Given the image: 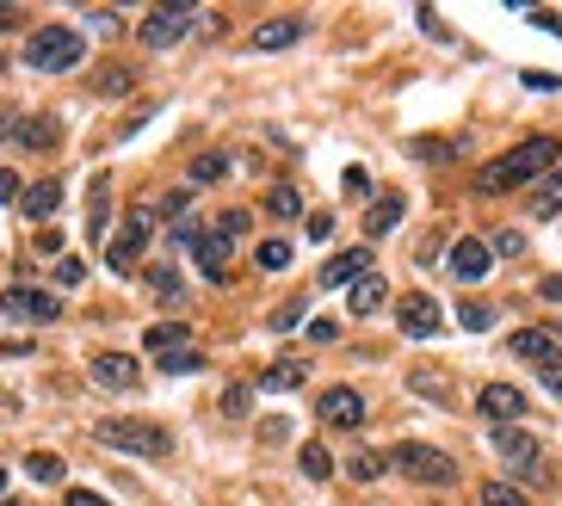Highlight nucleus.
Masks as SVG:
<instances>
[{
	"mask_svg": "<svg viewBox=\"0 0 562 506\" xmlns=\"http://www.w3.org/2000/svg\"><path fill=\"white\" fill-rule=\"evenodd\" d=\"M266 210H272V217H303V198H297L291 186H272L266 192Z\"/></svg>",
	"mask_w": 562,
	"mask_h": 506,
	"instance_id": "473e14b6",
	"label": "nucleus"
},
{
	"mask_svg": "<svg viewBox=\"0 0 562 506\" xmlns=\"http://www.w3.org/2000/svg\"><path fill=\"white\" fill-rule=\"evenodd\" d=\"M93 383L99 390H136V358H124V353H93Z\"/></svg>",
	"mask_w": 562,
	"mask_h": 506,
	"instance_id": "2eb2a0df",
	"label": "nucleus"
},
{
	"mask_svg": "<svg viewBox=\"0 0 562 506\" xmlns=\"http://www.w3.org/2000/svg\"><path fill=\"white\" fill-rule=\"evenodd\" d=\"M384 469H389V457H384V451H365V445H359V451L347 457V476H352V482H377Z\"/></svg>",
	"mask_w": 562,
	"mask_h": 506,
	"instance_id": "a878e982",
	"label": "nucleus"
},
{
	"mask_svg": "<svg viewBox=\"0 0 562 506\" xmlns=\"http://www.w3.org/2000/svg\"><path fill=\"white\" fill-rule=\"evenodd\" d=\"M0 501H7V464H0Z\"/></svg>",
	"mask_w": 562,
	"mask_h": 506,
	"instance_id": "5fc2aeb1",
	"label": "nucleus"
},
{
	"mask_svg": "<svg viewBox=\"0 0 562 506\" xmlns=\"http://www.w3.org/2000/svg\"><path fill=\"white\" fill-rule=\"evenodd\" d=\"M476 408H483V420H495V427H520L525 390H513V383H488V390H476Z\"/></svg>",
	"mask_w": 562,
	"mask_h": 506,
	"instance_id": "ddd939ff",
	"label": "nucleus"
},
{
	"mask_svg": "<svg viewBox=\"0 0 562 506\" xmlns=\"http://www.w3.org/2000/svg\"><path fill=\"white\" fill-rule=\"evenodd\" d=\"M32 247H38L43 260H62V229H38V235H32Z\"/></svg>",
	"mask_w": 562,
	"mask_h": 506,
	"instance_id": "58836bf2",
	"label": "nucleus"
},
{
	"mask_svg": "<svg viewBox=\"0 0 562 506\" xmlns=\"http://www.w3.org/2000/svg\"><path fill=\"white\" fill-rule=\"evenodd\" d=\"M297 321H303V297H291V303H278V309H272V328H278V334L297 328Z\"/></svg>",
	"mask_w": 562,
	"mask_h": 506,
	"instance_id": "4c0bfd02",
	"label": "nucleus"
},
{
	"mask_svg": "<svg viewBox=\"0 0 562 506\" xmlns=\"http://www.w3.org/2000/svg\"><path fill=\"white\" fill-rule=\"evenodd\" d=\"M93 439H99L105 451H124V457H174V439H167V427H155V420H130V414L99 420Z\"/></svg>",
	"mask_w": 562,
	"mask_h": 506,
	"instance_id": "f03ea898",
	"label": "nucleus"
},
{
	"mask_svg": "<svg viewBox=\"0 0 562 506\" xmlns=\"http://www.w3.org/2000/svg\"><path fill=\"white\" fill-rule=\"evenodd\" d=\"M303 476H310V482H328V476H334V457H328V445H315V439L303 445Z\"/></svg>",
	"mask_w": 562,
	"mask_h": 506,
	"instance_id": "c756f323",
	"label": "nucleus"
},
{
	"mask_svg": "<svg viewBox=\"0 0 562 506\" xmlns=\"http://www.w3.org/2000/svg\"><path fill=\"white\" fill-rule=\"evenodd\" d=\"M538 297H544V303H562V279H544V284H538Z\"/></svg>",
	"mask_w": 562,
	"mask_h": 506,
	"instance_id": "603ef678",
	"label": "nucleus"
},
{
	"mask_svg": "<svg viewBox=\"0 0 562 506\" xmlns=\"http://www.w3.org/2000/svg\"><path fill=\"white\" fill-rule=\"evenodd\" d=\"M0 506H13V501H0Z\"/></svg>",
	"mask_w": 562,
	"mask_h": 506,
	"instance_id": "4d7b16f0",
	"label": "nucleus"
},
{
	"mask_svg": "<svg viewBox=\"0 0 562 506\" xmlns=\"http://www.w3.org/2000/svg\"><path fill=\"white\" fill-rule=\"evenodd\" d=\"M20 20H25L20 7H0V32H13V25H20Z\"/></svg>",
	"mask_w": 562,
	"mask_h": 506,
	"instance_id": "864d4df0",
	"label": "nucleus"
},
{
	"mask_svg": "<svg viewBox=\"0 0 562 506\" xmlns=\"http://www.w3.org/2000/svg\"><path fill=\"white\" fill-rule=\"evenodd\" d=\"M13 198H25L20 173H13V168H0V205H13Z\"/></svg>",
	"mask_w": 562,
	"mask_h": 506,
	"instance_id": "c03bdc74",
	"label": "nucleus"
},
{
	"mask_svg": "<svg viewBox=\"0 0 562 506\" xmlns=\"http://www.w3.org/2000/svg\"><path fill=\"white\" fill-rule=\"evenodd\" d=\"M532 217H562V168L538 180V192H532Z\"/></svg>",
	"mask_w": 562,
	"mask_h": 506,
	"instance_id": "393cba45",
	"label": "nucleus"
},
{
	"mask_svg": "<svg viewBox=\"0 0 562 506\" xmlns=\"http://www.w3.org/2000/svg\"><path fill=\"white\" fill-rule=\"evenodd\" d=\"M87 25H99V32L112 38V32H117V13H105V7H87Z\"/></svg>",
	"mask_w": 562,
	"mask_h": 506,
	"instance_id": "49530a36",
	"label": "nucleus"
},
{
	"mask_svg": "<svg viewBox=\"0 0 562 506\" xmlns=\"http://www.w3.org/2000/svg\"><path fill=\"white\" fill-rule=\"evenodd\" d=\"M389 469H402L414 488H451L458 482V464H451L439 445H427V439H402V445L389 451Z\"/></svg>",
	"mask_w": 562,
	"mask_h": 506,
	"instance_id": "7ed1b4c3",
	"label": "nucleus"
},
{
	"mask_svg": "<svg viewBox=\"0 0 562 506\" xmlns=\"http://www.w3.org/2000/svg\"><path fill=\"white\" fill-rule=\"evenodd\" d=\"M253 260L266 266V272H285V266H291L297 254H291V242H260V254H253Z\"/></svg>",
	"mask_w": 562,
	"mask_h": 506,
	"instance_id": "72a5a7b5",
	"label": "nucleus"
},
{
	"mask_svg": "<svg viewBox=\"0 0 562 506\" xmlns=\"http://www.w3.org/2000/svg\"><path fill=\"white\" fill-rule=\"evenodd\" d=\"M458 321H464L470 334H483L488 321H495V309H488V303H464V309H458Z\"/></svg>",
	"mask_w": 562,
	"mask_h": 506,
	"instance_id": "c9c22d12",
	"label": "nucleus"
},
{
	"mask_svg": "<svg viewBox=\"0 0 562 506\" xmlns=\"http://www.w3.org/2000/svg\"><path fill=\"white\" fill-rule=\"evenodd\" d=\"M544 390H550V395H557V402H562V365H544Z\"/></svg>",
	"mask_w": 562,
	"mask_h": 506,
	"instance_id": "3c124183",
	"label": "nucleus"
},
{
	"mask_svg": "<svg viewBox=\"0 0 562 506\" xmlns=\"http://www.w3.org/2000/svg\"><path fill=\"white\" fill-rule=\"evenodd\" d=\"M396 328H402V340H433L446 328V309H439L427 291H408V297L396 303Z\"/></svg>",
	"mask_w": 562,
	"mask_h": 506,
	"instance_id": "1a4fd4ad",
	"label": "nucleus"
},
{
	"mask_svg": "<svg viewBox=\"0 0 562 506\" xmlns=\"http://www.w3.org/2000/svg\"><path fill=\"white\" fill-rule=\"evenodd\" d=\"M488 266H495V254H488V242H458L451 247V272L464 284H476V279H488Z\"/></svg>",
	"mask_w": 562,
	"mask_h": 506,
	"instance_id": "6ab92c4d",
	"label": "nucleus"
},
{
	"mask_svg": "<svg viewBox=\"0 0 562 506\" xmlns=\"http://www.w3.org/2000/svg\"><path fill=\"white\" fill-rule=\"evenodd\" d=\"M130 87H136V69H124V62H112V69H99V75H93L99 99H124Z\"/></svg>",
	"mask_w": 562,
	"mask_h": 506,
	"instance_id": "b1692460",
	"label": "nucleus"
},
{
	"mask_svg": "<svg viewBox=\"0 0 562 506\" xmlns=\"http://www.w3.org/2000/svg\"><path fill=\"white\" fill-rule=\"evenodd\" d=\"M520 229H501V235H495V242H488V254H501V260H513V254H520Z\"/></svg>",
	"mask_w": 562,
	"mask_h": 506,
	"instance_id": "ea45409f",
	"label": "nucleus"
},
{
	"mask_svg": "<svg viewBox=\"0 0 562 506\" xmlns=\"http://www.w3.org/2000/svg\"><path fill=\"white\" fill-rule=\"evenodd\" d=\"M0 75H7V57H0Z\"/></svg>",
	"mask_w": 562,
	"mask_h": 506,
	"instance_id": "6e6d98bb",
	"label": "nucleus"
},
{
	"mask_svg": "<svg viewBox=\"0 0 562 506\" xmlns=\"http://www.w3.org/2000/svg\"><path fill=\"white\" fill-rule=\"evenodd\" d=\"M174 235L192 247V260L204 266V279H211V284H229V235H223V229H192V223H179Z\"/></svg>",
	"mask_w": 562,
	"mask_h": 506,
	"instance_id": "423d86ee",
	"label": "nucleus"
},
{
	"mask_svg": "<svg viewBox=\"0 0 562 506\" xmlns=\"http://www.w3.org/2000/svg\"><path fill=\"white\" fill-rule=\"evenodd\" d=\"M310 340H315V346H334V340H340V321L315 316V321H310Z\"/></svg>",
	"mask_w": 562,
	"mask_h": 506,
	"instance_id": "a19ab883",
	"label": "nucleus"
},
{
	"mask_svg": "<svg viewBox=\"0 0 562 506\" xmlns=\"http://www.w3.org/2000/svg\"><path fill=\"white\" fill-rule=\"evenodd\" d=\"M20 210L32 217V223H50V217L62 210V180H38V186H25Z\"/></svg>",
	"mask_w": 562,
	"mask_h": 506,
	"instance_id": "a211bd4d",
	"label": "nucleus"
},
{
	"mask_svg": "<svg viewBox=\"0 0 562 506\" xmlns=\"http://www.w3.org/2000/svg\"><path fill=\"white\" fill-rule=\"evenodd\" d=\"M223 414H235V420H241V414H248V383H235V390L223 395Z\"/></svg>",
	"mask_w": 562,
	"mask_h": 506,
	"instance_id": "a18cd8bd",
	"label": "nucleus"
},
{
	"mask_svg": "<svg viewBox=\"0 0 562 506\" xmlns=\"http://www.w3.org/2000/svg\"><path fill=\"white\" fill-rule=\"evenodd\" d=\"M253 50L260 57H272V50H291V44H303V20H266V25H253Z\"/></svg>",
	"mask_w": 562,
	"mask_h": 506,
	"instance_id": "dca6fc26",
	"label": "nucleus"
},
{
	"mask_svg": "<svg viewBox=\"0 0 562 506\" xmlns=\"http://www.w3.org/2000/svg\"><path fill=\"white\" fill-rule=\"evenodd\" d=\"M216 229H223V235H248V210H229Z\"/></svg>",
	"mask_w": 562,
	"mask_h": 506,
	"instance_id": "8fccbe9b",
	"label": "nucleus"
},
{
	"mask_svg": "<svg viewBox=\"0 0 562 506\" xmlns=\"http://www.w3.org/2000/svg\"><path fill=\"white\" fill-rule=\"evenodd\" d=\"M198 365H204V346H179V353L155 358V371H167V377H192Z\"/></svg>",
	"mask_w": 562,
	"mask_h": 506,
	"instance_id": "c85d7f7f",
	"label": "nucleus"
},
{
	"mask_svg": "<svg viewBox=\"0 0 562 506\" xmlns=\"http://www.w3.org/2000/svg\"><path fill=\"white\" fill-rule=\"evenodd\" d=\"M365 272H371V247H347V254H334V260L322 266V284L340 291V284H359Z\"/></svg>",
	"mask_w": 562,
	"mask_h": 506,
	"instance_id": "4468645a",
	"label": "nucleus"
},
{
	"mask_svg": "<svg viewBox=\"0 0 562 506\" xmlns=\"http://www.w3.org/2000/svg\"><path fill=\"white\" fill-rule=\"evenodd\" d=\"M315 408H322V427H334V432L365 427V395L347 390V383H340V390H322V402H315Z\"/></svg>",
	"mask_w": 562,
	"mask_h": 506,
	"instance_id": "f8f14e48",
	"label": "nucleus"
},
{
	"mask_svg": "<svg viewBox=\"0 0 562 506\" xmlns=\"http://www.w3.org/2000/svg\"><path fill=\"white\" fill-rule=\"evenodd\" d=\"M192 25H198V7H192V0H174V7H155V13L142 20V44H149V50H174V44L186 38Z\"/></svg>",
	"mask_w": 562,
	"mask_h": 506,
	"instance_id": "0eeeda50",
	"label": "nucleus"
},
{
	"mask_svg": "<svg viewBox=\"0 0 562 506\" xmlns=\"http://www.w3.org/2000/svg\"><path fill=\"white\" fill-rule=\"evenodd\" d=\"M384 291H389V284L377 279V272H365V279L347 291V309H352V316H377V309H384Z\"/></svg>",
	"mask_w": 562,
	"mask_h": 506,
	"instance_id": "5701e85b",
	"label": "nucleus"
},
{
	"mask_svg": "<svg viewBox=\"0 0 562 506\" xmlns=\"http://www.w3.org/2000/svg\"><path fill=\"white\" fill-rule=\"evenodd\" d=\"M68 506H112L105 494H93V488H68Z\"/></svg>",
	"mask_w": 562,
	"mask_h": 506,
	"instance_id": "09e8293b",
	"label": "nucleus"
},
{
	"mask_svg": "<svg viewBox=\"0 0 562 506\" xmlns=\"http://www.w3.org/2000/svg\"><path fill=\"white\" fill-rule=\"evenodd\" d=\"M303 377H310V365H303V358H272L266 371H260V390H303Z\"/></svg>",
	"mask_w": 562,
	"mask_h": 506,
	"instance_id": "412c9836",
	"label": "nucleus"
},
{
	"mask_svg": "<svg viewBox=\"0 0 562 506\" xmlns=\"http://www.w3.org/2000/svg\"><path fill=\"white\" fill-rule=\"evenodd\" d=\"M142 346H149V358H167V353H179V346H192V328H186V321H155V328L142 334Z\"/></svg>",
	"mask_w": 562,
	"mask_h": 506,
	"instance_id": "aec40b11",
	"label": "nucleus"
},
{
	"mask_svg": "<svg viewBox=\"0 0 562 506\" xmlns=\"http://www.w3.org/2000/svg\"><path fill=\"white\" fill-rule=\"evenodd\" d=\"M223 173H229L223 155H192V186H211V180H223Z\"/></svg>",
	"mask_w": 562,
	"mask_h": 506,
	"instance_id": "2f4dec72",
	"label": "nucleus"
},
{
	"mask_svg": "<svg viewBox=\"0 0 562 506\" xmlns=\"http://www.w3.org/2000/svg\"><path fill=\"white\" fill-rule=\"evenodd\" d=\"M396 223H402V192H384V198L365 210V235L377 242V235H389Z\"/></svg>",
	"mask_w": 562,
	"mask_h": 506,
	"instance_id": "4be33fe9",
	"label": "nucleus"
},
{
	"mask_svg": "<svg viewBox=\"0 0 562 506\" xmlns=\"http://www.w3.org/2000/svg\"><path fill=\"white\" fill-rule=\"evenodd\" d=\"M105 210H112V186H105V180H93V205H87V229H105Z\"/></svg>",
	"mask_w": 562,
	"mask_h": 506,
	"instance_id": "f704fd0d",
	"label": "nucleus"
},
{
	"mask_svg": "<svg viewBox=\"0 0 562 506\" xmlns=\"http://www.w3.org/2000/svg\"><path fill=\"white\" fill-rule=\"evenodd\" d=\"M80 57H87V38H80L75 25H43L38 38L25 44V62H32L38 75H68Z\"/></svg>",
	"mask_w": 562,
	"mask_h": 506,
	"instance_id": "20e7f679",
	"label": "nucleus"
},
{
	"mask_svg": "<svg viewBox=\"0 0 562 506\" xmlns=\"http://www.w3.org/2000/svg\"><path fill=\"white\" fill-rule=\"evenodd\" d=\"M507 346H513L525 365H538V371H544V365H557V334H544V328H520Z\"/></svg>",
	"mask_w": 562,
	"mask_h": 506,
	"instance_id": "f3484780",
	"label": "nucleus"
},
{
	"mask_svg": "<svg viewBox=\"0 0 562 506\" xmlns=\"http://www.w3.org/2000/svg\"><path fill=\"white\" fill-rule=\"evenodd\" d=\"M557 340H562V328H557Z\"/></svg>",
	"mask_w": 562,
	"mask_h": 506,
	"instance_id": "13d9d810",
	"label": "nucleus"
},
{
	"mask_svg": "<svg viewBox=\"0 0 562 506\" xmlns=\"http://www.w3.org/2000/svg\"><path fill=\"white\" fill-rule=\"evenodd\" d=\"M57 279H62V284H80V279H87V266H80L75 254H62V260H57Z\"/></svg>",
	"mask_w": 562,
	"mask_h": 506,
	"instance_id": "37998d69",
	"label": "nucleus"
},
{
	"mask_svg": "<svg viewBox=\"0 0 562 506\" xmlns=\"http://www.w3.org/2000/svg\"><path fill=\"white\" fill-rule=\"evenodd\" d=\"M0 316H13V321H57L62 297H57V291H38V284H13V291H0Z\"/></svg>",
	"mask_w": 562,
	"mask_h": 506,
	"instance_id": "6e6552de",
	"label": "nucleus"
},
{
	"mask_svg": "<svg viewBox=\"0 0 562 506\" xmlns=\"http://www.w3.org/2000/svg\"><path fill=\"white\" fill-rule=\"evenodd\" d=\"M0 136H7V143H13V149H32V155H43V149H57V143H62L57 118H43V112L7 118V124H0Z\"/></svg>",
	"mask_w": 562,
	"mask_h": 506,
	"instance_id": "9d476101",
	"label": "nucleus"
},
{
	"mask_svg": "<svg viewBox=\"0 0 562 506\" xmlns=\"http://www.w3.org/2000/svg\"><path fill=\"white\" fill-rule=\"evenodd\" d=\"M483 506H532V494H520L513 482H488L483 488Z\"/></svg>",
	"mask_w": 562,
	"mask_h": 506,
	"instance_id": "7c9ffc66",
	"label": "nucleus"
},
{
	"mask_svg": "<svg viewBox=\"0 0 562 506\" xmlns=\"http://www.w3.org/2000/svg\"><path fill=\"white\" fill-rule=\"evenodd\" d=\"M414 390L433 395V402H446V383H439V371H414Z\"/></svg>",
	"mask_w": 562,
	"mask_h": 506,
	"instance_id": "79ce46f5",
	"label": "nucleus"
},
{
	"mask_svg": "<svg viewBox=\"0 0 562 506\" xmlns=\"http://www.w3.org/2000/svg\"><path fill=\"white\" fill-rule=\"evenodd\" d=\"M186 210H192V192H167V198H161V210H155V217H167V223H179Z\"/></svg>",
	"mask_w": 562,
	"mask_h": 506,
	"instance_id": "e433bc0d",
	"label": "nucleus"
},
{
	"mask_svg": "<svg viewBox=\"0 0 562 506\" xmlns=\"http://www.w3.org/2000/svg\"><path fill=\"white\" fill-rule=\"evenodd\" d=\"M328 235H334V217H328V210H315V217H310V242H328Z\"/></svg>",
	"mask_w": 562,
	"mask_h": 506,
	"instance_id": "de8ad7c7",
	"label": "nucleus"
},
{
	"mask_svg": "<svg viewBox=\"0 0 562 506\" xmlns=\"http://www.w3.org/2000/svg\"><path fill=\"white\" fill-rule=\"evenodd\" d=\"M25 476H32V482H62L68 464H62L57 451H32V457H25Z\"/></svg>",
	"mask_w": 562,
	"mask_h": 506,
	"instance_id": "cd10ccee",
	"label": "nucleus"
},
{
	"mask_svg": "<svg viewBox=\"0 0 562 506\" xmlns=\"http://www.w3.org/2000/svg\"><path fill=\"white\" fill-rule=\"evenodd\" d=\"M142 284L155 291V303H179V297H186V291H179V272H174V266H149V272H142Z\"/></svg>",
	"mask_w": 562,
	"mask_h": 506,
	"instance_id": "bb28decb",
	"label": "nucleus"
},
{
	"mask_svg": "<svg viewBox=\"0 0 562 506\" xmlns=\"http://www.w3.org/2000/svg\"><path fill=\"white\" fill-rule=\"evenodd\" d=\"M155 205H136L130 217H124V229L112 235V247H105V266L112 272H136V260H142V247H149V235H155Z\"/></svg>",
	"mask_w": 562,
	"mask_h": 506,
	"instance_id": "39448f33",
	"label": "nucleus"
},
{
	"mask_svg": "<svg viewBox=\"0 0 562 506\" xmlns=\"http://www.w3.org/2000/svg\"><path fill=\"white\" fill-rule=\"evenodd\" d=\"M488 445H495V457H501L507 469H525V476H532V469H544V451H538V439H532L525 427H495V439H488Z\"/></svg>",
	"mask_w": 562,
	"mask_h": 506,
	"instance_id": "9b49d317",
	"label": "nucleus"
},
{
	"mask_svg": "<svg viewBox=\"0 0 562 506\" xmlns=\"http://www.w3.org/2000/svg\"><path fill=\"white\" fill-rule=\"evenodd\" d=\"M562 161V143L557 136H525L520 149H507L501 161H488L483 173H476V192H513V186H538L544 173H557Z\"/></svg>",
	"mask_w": 562,
	"mask_h": 506,
	"instance_id": "f257e3e1",
	"label": "nucleus"
}]
</instances>
